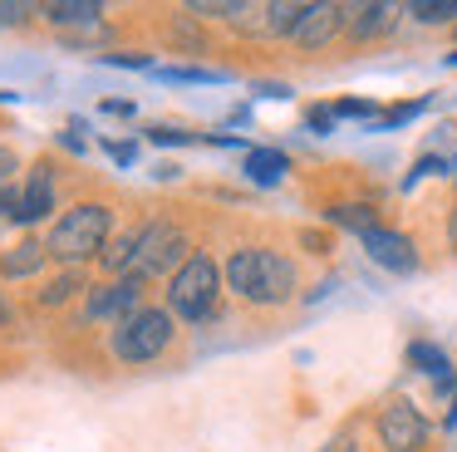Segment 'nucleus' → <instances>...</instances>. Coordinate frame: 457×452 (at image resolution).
<instances>
[{
  "label": "nucleus",
  "instance_id": "obj_1",
  "mask_svg": "<svg viewBox=\"0 0 457 452\" xmlns=\"http://www.w3.org/2000/svg\"><path fill=\"white\" fill-rule=\"evenodd\" d=\"M221 275H227V285L246 305H286L295 295V261L270 251V246H241V251H231Z\"/></svg>",
  "mask_w": 457,
  "mask_h": 452
},
{
  "label": "nucleus",
  "instance_id": "obj_2",
  "mask_svg": "<svg viewBox=\"0 0 457 452\" xmlns=\"http://www.w3.org/2000/svg\"><path fill=\"white\" fill-rule=\"evenodd\" d=\"M109 226H113V212L104 202H79L54 222V231L45 236V251L64 265H79V261H89V255H104Z\"/></svg>",
  "mask_w": 457,
  "mask_h": 452
},
{
  "label": "nucleus",
  "instance_id": "obj_3",
  "mask_svg": "<svg viewBox=\"0 0 457 452\" xmlns=\"http://www.w3.org/2000/svg\"><path fill=\"white\" fill-rule=\"evenodd\" d=\"M217 290H221V265L212 261L207 251H192V261L168 280L172 320H187V324L212 320V310H217Z\"/></svg>",
  "mask_w": 457,
  "mask_h": 452
},
{
  "label": "nucleus",
  "instance_id": "obj_4",
  "mask_svg": "<svg viewBox=\"0 0 457 452\" xmlns=\"http://www.w3.org/2000/svg\"><path fill=\"white\" fill-rule=\"evenodd\" d=\"M172 334H178L172 310L143 305L138 314H129L123 324H113L109 349H113V359H123V364H148V359H158V354L172 344Z\"/></svg>",
  "mask_w": 457,
  "mask_h": 452
},
{
  "label": "nucleus",
  "instance_id": "obj_5",
  "mask_svg": "<svg viewBox=\"0 0 457 452\" xmlns=\"http://www.w3.org/2000/svg\"><path fill=\"white\" fill-rule=\"evenodd\" d=\"M187 261H192L187 236H182L172 222H153V226L138 231V251H133V261H129L123 275H129V280H153V275H162V271L178 275Z\"/></svg>",
  "mask_w": 457,
  "mask_h": 452
},
{
  "label": "nucleus",
  "instance_id": "obj_6",
  "mask_svg": "<svg viewBox=\"0 0 457 452\" xmlns=\"http://www.w3.org/2000/svg\"><path fill=\"white\" fill-rule=\"evenodd\" d=\"M378 442L388 452H423L428 448V418L408 398H394L378 408Z\"/></svg>",
  "mask_w": 457,
  "mask_h": 452
},
{
  "label": "nucleus",
  "instance_id": "obj_7",
  "mask_svg": "<svg viewBox=\"0 0 457 452\" xmlns=\"http://www.w3.org/2000/svg\"><path fill=\"white\" fill-rule=\"evenodd\" d=\"M143 280H129V275H119V280H104L89 290V305H84V320H113L123 324L129 314L143 310Z\"/></svg>",
  "mask_w": 457,
  "mask_h": 452
},
{
  "label": "nucleus",
  "instance_id": "obj_8",
  "mask_svg": "<svg viewBox=\"0 0 457 452\" xmlns=\"http://www.w3.org/2000/svg\"><path fill=\"white\" fill-rule=\"evenodd\" d=\"M359 246L369 251V261L384 265V271H394V275H413L418 271V246H413V236H403V231L374 226V231L359 236Z\"/></svg>",
  "mask_w": 457,
  "mask_h": 452
},
{
  "label": "nucleus",
  "instance_id": "obj_9",
  "mask_svg": "<svg viewBox=\"0 0 457 452\" xmlns=\"http://www.w3.org/2000/svg\"><path fill=\"white\" fill-rule=\"evenodd\" d=\"M345 29V5H329V0H320V5H305L300 10V25H295V45L300 49H325L329 39Z\"/></svg>",
  "mask_w": 457,
  "mask_h": 452
},
{
  "label": "nucleus",
  "instance_id": "obj_10",
  "mask_svg": "<svg viewBox=\"0 0 457 452\" xmlns=\"http://www.w3.org/2000/svg\"><path fill=\"white\" fill-rule=\"evenodd\" d=\"M408 364H413L423 379H433V389L437 393H453L457 389V369H453V359H447V349L443 344H433V339H413L408 344Z\"/></svg>",
  "mask_w": 457,
  "mask_h": 452
},
{
  "label": "nucleus",
  "instance_id": "obj_11",
  "mask_svg": "<svg viewBox=\"0 0 457 452\" xmlns=\"http://www.w3.org/2000/svg\"><path fill=\"white\" fill-rule=\"evenodd\" d=\"M54 212V167H30V182H25L21 192V212H15V222H40V216Z\"/></svg>",
  "mask_w": 457,
  "mask_h": 452
},
{
  "label": "nucleus",
  "instance_id": "obj_12",
  "mask_svg": "<svg viewBox=\"0 0 457 452\" xmlns=\"http://www.w3.org/2000/svg\"><path fill=\"white\" fill-rule=\"evenodd\" d=\"M241 172H246L256 187H280V177L290 172V157L280 153V147H246Z\"/></svg>",
  "mask_w": 457,
  "mask_h": 452
},
{
  "label": "nucleus",
  "instance_id": "obj_13",
  "mask_svg": "<svg viewBox=\"0 0 457 452\" xmlns=\"http://www.w3.org/2000/svg\"><path fill=\"white\" fill-rule=\"evenodd\" d=\"M45 261H50V251H45L40 241H21L0 255V275H5V280H30V275L45 271Z\"/></svg>",
  "mask_w": 457,
  "mask_h": 452
},
{
  "label": "nucleus",
  "instance_id": "obj_14",
  "mask_svg": "<svg viewBox=\"0 0 457 452\" xmlns=\"http://www.w3.org/2000/svg\"><path fill=\"white\" fill-rule=\"evenodd\" d=\"M394 15H398V10L394 5H378V0H374V5H345V29L354 39H374V35H384V29L394 25Z\"/></svg>",
  "mask_w": 457,
  "mask_h": 452
},
{
  "label": "nucleus",
  "instance_id": "obj_15",
  "mask_svg": "<svg viewBox=\"0 0 457 452\" xmlns=\"http://www.w3.org/2000/svg\"><path fill=\"white\" fill-rule=\"evenodd\" d=\"M40 15L50 20V25L70 29V25H94V20L104 15V5H99V0H50Z\"/></svg>",
  "mask_w": 457,
  "mask_h": 452
},
{
  "label": "nucleus",
  "instance_id": "obj_16",
  "mask_svg": "<svg viewBox=\"0 0 457 452\" xmlns=\"http://www.w3.org/2000/svg\"><path fill=\"white\" fill-rule=\"evenodd\" d=\"M325 222H335V226H345V231H354V236H364V231H374V206L369 202H335L325 212Z\"/></svg>",
  "mask_w": 457,
  "mask_h": 452
},
{
  "label": "nucleus",
  "instance_id": "obj_17",
  "mask_svg": "<svg viewBox=\"0 0 457 452\" xmlns=\"http://www.w3.org/2000/svg\"><path fill=\"white\" fill-rule=\"evenodd\" d=\"M74 290H84V275L74 271V265H64V271L54 275V280L45 285V290H35V300H40L45 310H54V305H64V300H70Z\"/></svg>",
  "mask_w": 457,
  "mask_h": 452
},
{
  "label": "nucleus",
  "instance_id": "obj_18",
  "mask_svg": "<svg viewBox=\"0 0 457 452\" xmlns=\"http://www.w3.org/2000/svg\"><path fill=\"white\" fill-rule=\"evenodd\" d=\"M133 251H138V231H119V236H109V246H104V271H113V275H123L129 271V261H133Z\"/></svg>",
  "mask_w": 457,
  "mask_h": 452
},
{
  "label": "nucleus",
  "instance_id": "obj_19",
  "mask_svg": "<svg viewBox=\"0 0 457 452\" xmlns=\"http://www.w3.org/2000/svg\"><path fill=\"white\" fill-rule=\"evenodd\" d=\"M408 15H413L418 25H447V20H457V0H413Z\"/></svg>",
  "mask_w": 457,
  "mask_h": 452
},
{
  "label": "nucleus",
  "instance_id": "obj_20",
  "mask_svg": "<svg viewBox=\"0 0 457 452\" xmlns=\"http://www.w3.org/2000/svg\"><path fill=\"white\" fill-rule=\"evenodd\" d=\"M158 79H172V84H221V69H202V64H182V69H153Z\"/></svg>",
  "mask_w": 457,
  "mask_h": 452
},
{
  "label": "nucleus",
  "instance_id": "obj_21",
  "mask_svg": "<svg viewBox=\"0 0 457 452\" xmlns=\"http://www.w3.org/2000/svg\"><path fill=\"white\" fill-rule=\"evenodd\" d=\"M148 143H158V147H187V143H202V133H187V128H148Z\"/></svg>",
  "mask_w": 457,
  "mask_h": 452
},
{
  "label": "nucleus",
  "instance_id": "obj_22",
  "mask_svg": "<svg viewBox=\"0 0 457 452\" xmlns=\"http://www.w3.org/2000/svg\"><path fill=\"white\" fill-rule=\"evenodd\" d=\"M423 98H418V104H398V108H388V113L384 118H378V133H388V128H403L408 123V118H418V113H423Z\"/></svg>",
  "mask_w": 457,
  "mask_h": 452
},
{
  "label": "nucleus",
  "instance_id": "obj_23",
  "mask_svg": "<svg viewBox=\"0 0 457 452\" xmlns=\"http://www.w3.org/2000/svg\"><path fill=\"white\" fill-rule=\"evenodd\" d=\"M443 167H447V163H443V157H437V153H428V157H418V163H413V172H408V177H403V192H413V187H418V182H423V177H433V172H443Z\"/></svg>",
  "mask_w": 457,
  "mask_h": 452
},
{
  "label": "nucleus",
  "instance_id": "obj_24",
  "mask_svg": "<svg viewBox=\"0 0 457 452\" xmlns=\"http://www.w3.org/2000/svg\"><path fill=\"white\" fill-rule=\"evenodd\" d=\"M335 118H384V113H378L369 98H339V104H335Z\"/></svg>",
  "mask_w": 457,
  "mask_h": 452
},
{
  "label": "nucleus",
  "instance_id": "obj_25",
  "mask_svg": "<svg viewBox=\"0 0 457 452\" xmlns=\"http://www.w3.org/2000/svg\"><path fill=\"white\" fill-rule=\"evenodd\" d=\"M305 123H310V133H320V138H325V133H335V108L315 104V108L305 113Z\"/></svg>",
  "mask_w": 457,
  "mask_h": 452
},
{
  "label": "nucleus",
  "instance_id": "obj_26",
  "mask_svg": "<svg viewBox=\"0 0 457 452\" xmlns=\"http://www.w3.org/2000/svg\"><path fill=\"white\" fill-rule=\"evenodd\" d=\"M15 167H21V163H15V153H11V147H0V187H11Z\"/></svg>",
  "mask_w": 457,
  "mask_h": 452
},
{
  "label": "nucleus",
  "instance_id": "obj_27",
  "mask_svg": "<svg viewBox=\"0 0 457 452\" xmlns=\"http://www.w3.org/2000/svg\"><path fill=\"white\" fill-rule=\"evenodd\" d=\"M104 147H109V157H113V163H123V167L138 157V147H133V143H104Z\"/></svg>",
  "mask_w": 457,
  "mask_h": 452
},
{
  "label": "nucleus",
  "instance_id": "obj_28",
  "mask_svg": "<svg viewBox=\"0 0 457 452\" xmlns=\"http://www.w3.org/2000/svg\"><path fill=\"white\" fill-rule=\"evenodd\" d=\"M104 64H123V69H153L143 54H104Z\"/></svg>",
  "mask_w": 457,
  "mask_h": 452
},
{
  "label": "nucleus",
  "instance_id": "obj_29",
  "mask_svg": "<svg viewBox=\"0 0 457 452\" xmlns=\"http://www.w3.org/2000/svg\"><path fill=\"white\" fill-rule=\"evenodd\" d=\"M25 15H30V5H0V25H15Z\"/></svg>",
  "mask_w": 457,
  "mask_h": 452
},
{
  "label": "nucleus",
  "instance_id": "obj_30",
  "mask_svg": "<svg viewBox=\"0 0 457 452\" xmlns=\"http://www.w3.org/2000/svg\"><path fill=\"white\" fill-rule=\"evenodd\" d=\"M104 113H119V118H129V113H133V104H129V98H104Z\"/></svg>",
  "mask_w": 457,
  "mask_h": 452
},
{
  "label": "nucleus",
  "instance_id": "obj_31",
  "mask_svg": "<svg viewBox=\"0 0 457 452\" xmlns=\"http://www.w3.org/2000/svg\"><path fill=\"white\" fill-rule=\"evenodd\" d=\"M256 94H266V98H286V94H290V84H256Z\"/></svg>",
  "mask_w": 457,
  "mask_h": 452
},
{
  "label": "nucleus",
  "instance_id": "obj_32",
  "mask_svg": "<svg viewBox=\"0 0 457 452\" xmlns=\"http://www.w3.org/2000/svg\"><path fill=\"white\" fill-rule=\"evenodd\" d=\"M447 246H453V251H457V212L447 216Z\"/></svg>",
  "mask_w": 457,
  "mask_h": 452
},
{
  "label": "nucleus",
  "instance_id": "obj_33",
  "mask_svg": "<svg viewBox=\"0 0 457 452\" xmlns=\"http://www.w3.org/2000/svg\"><path fill=\"white\" fill-rule=\"evenodd\" d=\"M447 428H457V389H453V408H447Z\"/></svg>",
  "mask_w": 457,
  "mask_h": 452
},
{
  "label": "nucleus",
  "instance_id": "obj_34",
  "mask_svg": "<svg viewBox=\"0 0 457 452\" xmlns=\"http://www.w3.org/2000/svg\"><path fill=\"white\" fill-rule=\"evenodd\" d=\"M0 320H5V300H0Z\"/></svg>",
  "mask_w": 457,
  "mask_h": 452
},
{
  "label": "nucleus",
  "instance_id": "obj_35",
  "mask_svg": "<svg viewBox=\"0 0 457 452\" xmlns=\"http://www.w3.org/2000/svg\"><path fill=\"white\" fill-rule=\"evenodd\" d=\"M447 59H453V64H457V54H447Z\"/></svg>",
  "mask_w": 457,
  "mask_h": 452
},
{
  "label": "nucleus",
  "instance_id": "obj_36",
  "mask_svg": "<svg viewBox=\"0 0 457 452\" xmlns=\"http://www.w3.org/2000/svg\"><path fill=\"white\" fill-rule=\"evenodd\" d=\"M453 172H457V157H453Z\"/></svg>",
  "mask_w": 457,
  "mask_h": 452
}]
</instances>
